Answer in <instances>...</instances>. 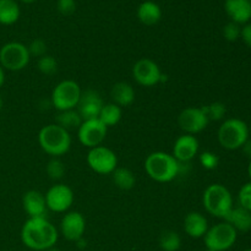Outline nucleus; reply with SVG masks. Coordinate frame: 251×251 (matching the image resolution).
Here are the masks:
<instances>
[{"mask_svg":"<svg viewBox=\"0 0 251 251\" xmlns=\"http://www.w3.org/2000/svg\"><path fill=\"white\" fill-rule=\"evenodd\" d=\"M59 232L47 218H28L21 229L24 245L34 251H46L55 247Z\"/></svg>","mask_w":251,"mask_h":251,"instance_id":"f257e3e1","label":"nucleus"},{"mask_svg":"<svg viewBox=\"0 0 251 251\" xmlns=\"http://www.w3.org/2000/svg\"><path fill=\"white\" fill-rule=\"evenodd\" d=\"M144 167L147 176L157 183H171L181 172V163L173 154L163 151L150 153L145 159Z\"/></svg>","mask_w":251,"mask_h":251,"instance_id":"f03ea898","label":"nucleus"},{"mask_svg":"<svg viewBox=\"0 0 251 251\" xmlns=\"http://www.w3.org/2000/svg\"><path fill=\"white\" fill-rule=\"evenodd\" d=\"M38 144L51 158H59L68 153L71 147L70 131L58 124H48L39 130Z\"/></svg>","mask_w":251,"mask_h":251,"instance_id":"7ed1b4c3","label":"nucleus"},{"mask_svg":"<svg viewBox=\"0 0 251 251\" xmlns=\"http://www.w3.org/2000/svg\"><path fill=\"white\" fill-rule=\"evenodd\" d=\"M202 203L210 215L225 220L233 208V196L222 184H211L203 191Z\"/></svg>","mask_w":251,"mask_h":251,"instance_id":"20e7f679","label":"nucleus"},{"mask_svg":"<svg viewBox=\"0 0 251 251\" xmlns=\"http://www.w3.org/2000/svg\"><path fill=\"white\" fill-rule=\"evenodd\" d=\"M249 126L247 123L237 118L225 120L217 132L220 145L229 151L242 149L243 145L249 140Z\"/></svg>","mask_w":251,"mask_h":251,"instance_id":"39448f33","label":"nucleus"},{"mask_svg":"<svg viewBox=\"0 0 251 251\" xmlns=\"http://www.w3.org/2000/svg\"><path fill=\"white\" fill-rule=\"evenodd\" d=\"M80 85L74 80H63L53 88L50 96L51 107L58 112L76 109L81 98Z\"/></svg>","mask_w":251,"mask_h":251,"instance_id":"423d86ee","label":"nucleus"},{"mask_svg":"<svg viewBox=\"0 0 251 251\" xmlns=\"http://www.w3.org/2000/svg\"><path fill=\"white\" fill-rule=\"evenodd\" d=\"M238 232L226 221L208 228L203 237L206 249L213 251H227L237 242Z\"/></svg>","mask_w":251,"mask_h":251,"instance_id":"0eeeda50","label":"nucleus"},{"mask_svg":"<svg viewBox=\"0 0 251 251\" xmlns=\"http://www.w3.org/2000/svg\"><path fill=\"white\" fill-rule=\"evenodd\" d=\"M31 55L21 42H9L0 48V66L7 71H21L27 68Z\"/></svg>","mask_w":251,"mask_h":251,"instance_id":"6e6552de","label":"nucleus"},{"mask_svg":"<svg viewBox=\"0 0 251 251\" xmlns=\"http://www.w3.org/2000/svg\"><path fill=\"white\" fill-rule=\"evenodd\" d=\"M86 161L88 167L100 176L112 174L118 167V157L115 152L103 145L90 149Z\"/></svg>","mask_w":251,"mask_h":251,"instance_id":"1a4fd4ad","label":"nucleus"},{"mask_svg":"<svg viewBox=\"0 0 251 251\" xmlns=\"http://www.w3.org/2000/svg\"><path fill=\"white\" fill-rule=\"evenodd\" d=\"M132 77L142 87H154L163 80V74L156 61L142 58L132 66Z\"/></svg>","mask_w":251,"mask_h":251,"instance_id":"9d476101","label":"nucleus"},{"mask_svg":"<svg viewBox=\"0 0 251 251\" xmlns=\"http://www.w3.org/2000/svg\"><path fill=\"white\" fill-rule=\"evenodd\" d=\"M47 207L49 211L56 213H64L70 210V207L74 203V191L70 186L66 184L58 183L55 185L50 186L46 194Z\"/></svg>","mask_w":251,"mask_h":251,"instance_id":"9b49d317","label":"nucleus"},{"mask_svg":"<svg viewBox=\"0 0 251 251\" xmlns=\"http://www.w3.org/2000/svg\"><path fill=\"white\" fill-rule=\"evenodd\" d=\"M208 120L202 107H188L181 110L178 115V125L185 134H200L207 127Z\"/></svg>","mask_w":251,"mask_h":251,"instance_id":"f8f14e48","label":"nucleus"},{"mask_svg":"<svg viewBox=\"0 0 251 251\" xmlns=\"http://www.w3.org/2000/svg\"><path fill=\"white\" fill-rule=\"evenodd\" d=\"M108 134V127L100 119L83 120L77 129V137L81 145L88 149L100 146Z\"/></svg>","mask_w":251,"mask_h":251,"instance_id":"ddd939ff","label":"nucleus"},{"mask_svg":"<svg viewBox=\"0 0 251 251\" xmlns=\"http://www.w3.org/2000/svg\"><path fill=\"white\" fill-rule=\"evenodd\" d=\"M86 232V220L83 215L77 211L66 212L60 222V233L66 240L76 243L83 238Z\"/></svg>","mask_w":251,"mask_h":251,"instance_id":"4468645a","label":"nucleus"},{"mask_svg":"<svg viewBox=\"0 0 251 251\" xmlns=\"http://www.w3.org/2000/svg\"><path fill=\"white\" fill-rule=\"evenodd\" d=\"M103 105H104V102L97 91L86 90L81 93V98L78 100L76 110L80 114L82 122L83 120L98 119Z\"/></svg>","mask_w":251,"mask_h":251,"instance_id":"2eb2a0df","label":"nucleus"},{"mask_svg":"<svg viewBox=\"0 0 251 251\" xmlns=\"http://www.w3.org/2000/svg\"><path fill=\"white\" fill-rule=\"evenodd\" d=\"M199 149H200V144L196 136L184 134L174 142L172 154L179 163H189L198 156Z\"/></svg>","mask_w":251,"mask_h":251,"instance_id":"dca6fc26","label":"nucleus"},{"mask_svg":"<svg viewBox=\"0 0 251 251\" xmlns=\"http://www.w3.org/2000/svg\"><path fill=\"white\" fill-rule=\"evenodd\" d=\"M22 207L28 218H47L48 207L46 203L44 194L37 190H29L25 193L22 198Z\"/></svg>","mask_w":251,"mask_h":251,"instance_id":"f3484780","label":"nucleus"},{"mask_svg":"<svg viewBox=\"0 0 251 251\" xmlns=\"http://www.w3.org/2000/svg\"><path fill=\"white\" fill-rule=\"evenodd\" d=\"M184 232L194 239H200L205 237L208 230V221L205 216L198 211L189 212L184 218Z\"/></svg>","mask_w":251,"mask_h":251,"instance_id":"a211bd4d","label":"nucleus"},{"mask_svg":"<svg viewBox=\"0 0 251 251\" xmlns=\"http://www.w3.org/2000/svg\"><path fill=\"white\" fill-rule=\"evenodd\" d=\"M225 10L232 22L247 25L251 20L250 0H225Z\"/></svg>","mask_w":251,"mask_h":251,"instance_id":"6ab92c4d","label":"nucleus"},{"mask_svg":"<svg viewBox=\"0 0 251 251\" xmlns=\"http://www.w3.org/2000/svg\"><path fill=\"white\" fill-rule=\"evenodd\" d=\"M110 96H112L113 103L119 105L120 108L131 105L135 102V97H136L134 87L129 82H124V81L117 82L113 86Z\"/></svg>","mask_w":251,"mask_h":251,"instance_id":"aec40b11","label":"nucleus"},{"mask_svg":"<svg viewBox=\"0 0 251 251\" xmlns=\"http://www.w3.org/2000/svg\"><path fill=\"white\" fill-rule=\"evenodd\" d=\"M223 221L229 223L237 232H249L251 229V212L242 206L233 207Z\"/></svg>","mask_w":251,"mask_h":251,"instance_id":"412c9836","label":"nucleus"},{"mask_svg":"<svg viewBox=\"0 0 251 251\" xmlns=\"http://www.w3.org/2000/svg\"><path fill=\"white\" fill-rule=\"evenodd\" d=\"M137 17L141 24L146 25V26H153V25L158 24L159 20L162 19L161 6L157 2L146 0L137 7Z\"/></svg>","mask_w":251,"mask_h":251,"instance_id":"4be33fe9","label":"nucleus"},{"mask_svg":"<svg viewBox=\"0 0 251 251\" xmlns=\"http://www.w3.org/2000/svg\"><path fill=\"white\" fill-rule=\"evenodd\" d=\"M20 10L16 0H0V24L10 26L19 21Z\"/></svg>","mask_w":251,"mask_h":251,"instance_id":"5701e85b","label":"nucleus"},{"mask_svg":"<svg viewBox=\"0 0 251 251\" xmlns=\"http://www.w3.org/2000/svg\"><path fill=\"white\" fill-rule=\"evenodd\" d=\"M113 183L115 184L118 189L120 190H131L136 183V176L130 171L129 168L125 167H117L114 172L112 173Z\"/></svg>","mask_w":251,"mask_h":251,"instance_id":"b1692460","label":"nucleus"},{"mask_svg":"<svg viewBox=\"0 0 251 251\" xmlns=\"http://www.w3.org/2000/svg\"><path fill=\"white\" fill-rule=\"evenodd\" d=\"M122 117H123L122 108H120L119 105L115 104V103L112 102L103 105L98 119H100L105 126L110 127L119 124V122L122 120Z\"/></svg>","mask_w":251,"mask_h":251,"instance_id":"393cba45","label":"nucleus"},{"mask_svg":"<svg viewBox=\"0 0 251 251\" xmlns=\"http://www.w3.org/2000/svg\"><path fill=\"white\" fill-rule=\"evenodd\" d=\"M81 123H82V119H81L80 114H78V112L76 109L59 112L58 115L55 117V124L64 127L68 131L74 129H78Z\"/></svg>","mask_w":251,"mask_h":251,"instance_id":"a878e982","label":"nucleus"},{"mask_svg":"<svg viewBox=\"0 0 251 251\" xmlns=\"http://www.w3.org/2000/svg\"><path fill=\"white\" fill-rule=\"evenodd\" d=\"M159 248L163 251H178L181 248V238L174 230H164L159 237Z\"/></svg>","mask_w":251,"mask_h":251,"instance_id":"bb28decb","label":"nucleus"},{"mask_svg":"<svg viewBox=\"0 0 251 251\" xmlns=\"http://www.w3.org/2000/svg\"><path fill=\"white\" fill-rule=\"evenodd\" d=\"M202 108L210 122L211 120L220 122L226 117V113H227V108L222 102H212L207 105H203Z\"/></svg>","mask_w":251,"mask_h":251,"instance_id":"cd10ccee","label":"nucleus"},{"mask_svg":"<svg viewBox=\"0 0 251 251\" xmlns=\"http://www.w3.org/2000/svg\"><path fill=\"white\" fill-rule=\"evenodd\" d=\"M37 68H38V70L41 71L43 75L51 76L58 71V61L55 60V58H54L53 55L46 54V55L38 59Z\"/></svg>","mask_w":251,"mask_h":251,"instance_id":"c85d7f7f","label":"nucleus"},{"mask_svg":"<svg viewBox=\"0 0 251 251\" xmlns=\"http://www.w3.org/2000/svg\"><path fill=\"white\" fill-rule=\"evenodd\" d=\"M65 164L59 158H51L47 163L46 172L51 180H60L64 176V174H65Z\"/></svg>","mask_w":251,"mask_h":251,"instance_id":"c756f323","label":"nucleus"},{"mask_svg":"<svg viewBox=\"0 0 251 251\" xmlns=\"http://www.w3.org/2000/svg\"><path fill=\"white\" fill-rule=\"evenodd\" d=\"M199 162H200L201 166L203 167L207 171H213V169L217 168L218 163H220V158L216 153L211 151H205L202 153L199 154Z\"/></svg>","mask_w":251,"mask_h":251,"instance_id":"7c9ffc66","label":"nucleus"},{"mask_svg":"<svg viewBox=\"0 0 251 251\" xmlns=\"http://www.w3.org/2000/svg\"><path fill=\"white\" fill-rule=\"evenodd\" d=\"M28 48L29 55L34 56V58H42L47 54V50H48V47H47V43L41 38H36L29 43V46L27 47Z\"/></svg>","mask_w":251,"mask_h":251,"instance_id":"2f4dec72","label":"nucleus"},{"mask_svg":"<svg viewBox=\"0 0 251 251\" xmlns=\"http://www.w3.org/2000/svg\"><path fill=\"white\" fill-rule=\"evenodd\" d=\"M222 33H223V37H225L228 42H235L238 38H240L242 28H240V25L230 21L229 24H227L225 27H223Z\"/></svg>","mask_w":251,"mask_h":251,"instance_id":"473e14b6","label":"nucleus"},{"mask_svg":"<svg viewBox=\"0 0 251 251\" xmlns=\"http://www.w3.org/2000/svg\"><path fill=\"white\" fill-rule=\"evenodd\" d=\"M238 199H239V205L251 212V181L240 188Z\"/></svg>","mask_w":251,"mask_h":251,"instance_id":"72a5a7b5","label":"nucleus"},{"mask_svg":"<svg viewBox=\"0 0 251 251\" xmlns=\"http://www.w3.org/2000/svg\"><path fill=\"white\" fill-rule=\"evenodd\" d=\"M56 9L63 15H71L76 10L75 0H58L56 2Z\"/></svg>","mask_w":251,"mask_h":251,"instance_id":"f704fd0d","label":"nucleus"},{"mask_svg":"<svg viewBox=\"0 0 251 251\" xmlns=\"http://www.w3.org/2000/svg\"><path fill=\"white\" fill-rule=\"evenodd\" d=\"M240 38L243 39L245 44L251 48V24L244 25L242 28V33H240Z\"/></svg>","mask_w":251,"mask_h":251,"instance_id":"c9c22d12","label":"nucleus"},{"mask_svg":"<svg viewBox=\"0 0 251 251\" xmlns=\"http://www.w3.org/2000/svg\"><path fill=\"white\" fill-rule=\"evenodd\" d=\"M242 150H243V152H244L245 156H247L248 158H250V161H251V140H248V141L243 145Z\"/></svg>","mask_w":251,"mask_h":251,"instance_id":"e433bc0d","label":"nucleus"},{"mask_svg":"<svg viewBox=\"0 0 251 251\" xmlns=\"http://www.w3.org/2000/svg\"><path fill=\"white\" fill-rule=\"evenodd\" d=\"M76 247L80 248V249H85V248L87 247V242H86L83 238H81V239H78L77 242H76Z\"/></svg>","mask_w":251,"mask_h":251,"instance_id":"4c0bfd02","label":"nucleus"},{"mask_svg":"<svg viewBox=\"0 0 251 251\" xmlns=\"http://www.w3.org/2000/svg\"><path fill=\"white\" fill-rule=\"evenodd\" d=\"M5 83V70L0 66V88L4 86Z\"/></svg>","mask_w":251,"mask_h":251,"instance_id":"58836bf2","label":"nucleus"},{"mask_svg":"<svg viewBox=\"0 0 251 251\" xmlns=\"http://www.w3.org/2000/svg\"><path fill=\"white\" fill-rule=\"evenodd\" d=\"M20 1L25 2V4H32V2L37 1V0H20Z\"/></svg>","mask_w":251,"mask_h":251,"instance_id":"ea45409f","label":"nucleus"},{"mask_svg":"<svg viewBox=\"0 0 251 251\" xmlns=\"http://www.w3.org/2000/svg\"><path fill=\"white\" fill-rule=\"evenodd\" d=\"M2 107H4V100H2V98H1V96H0V112H1V109H2Z\"/></svg>","mask_w":251,"mask_h":251,"instance_id":"a19ab883","label":"nucleus"},{"mask_svg":"<svg viewBox=\"0 0 251 251\" xmlns=\"http://www.w3.org/2000/svg\"><path fill=\"white\" fill-rule=\"evenodd\" d=\"M248 174H249V176H250V179H251V161H250L249 166H248Z\"/></svg>","mask_w":251,"mask_h":251,"instance_id":"79ce46f5","label":"nucleus"},{"mask_svg":"<svg viewBox=\"0 0 251 251\" xmlns=\"http://www.w3.org/2000/svg\"><path fill=\"white\" fill-rule=\"evenodd\" d=\"M46 251H61V250L60 249H56V248L54 247V248H50V249H48V250H46Z\"/></svg>","mask_w":251,"mask_h":251,"instance_id":"37998d69","label":"nucleus"},{"mask_svg":"<svg viewBox=\"0 0 251 251\" xmlns=\"http://www.w3.org/2000/svg\"><path fill=\"white\" fill-rule=\"evenodd\" d=\"M205 251H213V250H211V249H206Z\"/></svg>","mask_w":251,"mask_h":251,"instance_id":"c03bdc74","label":"nucleus"},{"mask_svg":"<svg viewBox=\"0 0 251 251\" xmlns=\"http://www.w3.org/2000/svg\"><path fill=\"white\" fill-rule=\"evenodd\" d=\"M249 132H250V135H251V126L249 127Z\"/></svg>","mask_w":251,"mask_h":251,"instance_id":"a18cd8bd","label":"nucleus"},{"mask_svg":"<svg viewBox=\"0 0 251 251\" xmlns=\"http://www.w3.org/2000/svg\"><path fill=\"white\" fill-rule=\"evenodd\" d=\"M244 251H251V249H247V250H244Z\"/></svg>","mask_w":251,"mask_h":251,"instance_id":"49530a36","label":"nucleus"},{"mask_svg":"<svg viewBox=\"0 0 251 251\" xmlns=\"http://www.w3.org/2000/svg\"><path fill=\"white\" fill-rule=\"evenodd\" d=\"M250 1H251V0H250Z\"/></svg>","mask_w":251,"mask_h":251,"instance_id":"de8ad7c7","label":"nucleus"}]
</instances>
